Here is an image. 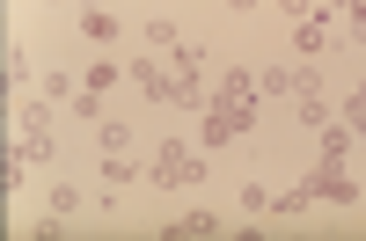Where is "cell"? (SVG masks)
Returning a JSON list of instances; mask_svg holds the SVG:
<instances>
[{
	"label": "cell",
	"instance_id": "cell-1",
	"mask_svg": "<svg viewBox=\"0 0 366 241\" xmlns=\"http://www.w3.org/2000/svg\"><path fill=\"white\" fill-rule=\"evenodd\" d=\"M198 175H205V161L191 154V146H183V139H162V154H154V183H162V190H183V183H198Z\"/></svg>",
	"mask_w": 366,
	"mask_h": 241
},
{
	"label": "cell",
	"instance_id": "cell-2",
	"mask_svg": "<svg viewBox=\"0 0 366 241\" xmlns=\"http://www.w3.org/2000/svg\"><path fill=\"white\" fill-rule=\"evenodd\" d=\"M300 198H337V205H352V198H359V183L345 175V161H330V168H315L308 183H300Z\"/></svg>",
	"mask_w": 366,
	"mask_h": 241
},
{
	"label": "cell",
	"instance_id": "cell-3",
	"mask_svg": "<svg viewBox=\"0 0 366 241\" xmlns=\"http://www.w3.org/2000/svg\"><path fill=\"white\" fill-rule=\"evenodd\" d=\"M220 103H249V110H257V88H249V73H227V81H220Z\"/></svg>",
	"mask_w": 366,
	"mask_h": 241
},
{
	"label": "cell",
	"instance_id": "cell-4",
	"mask_svg": "<svg viewBox=\"0 0 366 241\" xmlns=\"http://www.w3.org/2000/svg\"><path fill=\"white\" fill-rule=\"evenodd\" d=\"M322 154L345 161V154H352V125H322Z\"/></svg>",
	"mask_w": 366,
	"mask_h": 241
},
{
	"label": "cell",
	"instance_id": "cell-5",
	"mask_svg": "<svg viewBox=\"0 0 366 241\" xmlns=\"http://www.w3.org/2000/svg\"><path fill=\"white\" fill-rule=\"evenodd\" d=\"M81 29H88V37H117V15H103V8H81Z\"/></svg>",
	"mask_w": 366,
	"mask_h": 241
},
{
	"label": "cell",
	"instance_id": "cell-6",
	"mask_svg": "<svg viewBox=\"0 0 366 241\" xmlns=\"http://www.w3.org/2000/svg\"><path fill=\"white\" fill-rule=\"evenodd\" d=\"M345 125H352V132H366V81L352 88V103H345Z\"/></svg>",
	"mask_w": 366,
	"mask_h": 241
},
{
	"label": "cell",
	"instance_id": "cell-7",
	"mask_svg": "<svg viewBox=\"0 0 366 241\" xmlns=\"http://www.w3.org/2000/svg\"><path fill=\"white\" fill-rule=\"evenodd\" d=\"M147 44H162V51H176L183 37H176V22H147Z\"/></svg>",
	"mask_w": 366,
	"mask_h": 241
},
{
	"label": "cell",
	"instance_id": "cell-8",
	"mask_svg": "<svg viewBox=\"0 0 366 241\" xmlns=\"http://www.w3.org/2000/svg\"><path fill=\"white\" fill-rule=\"evenodd\" d=\"M51 8H74V0H51Z\"/></svg>",
	"mask_w": 366,
	"mask_h": 241
},
{
	"label": "cell",
	"instance_id": "cell-9",
	"mask_svg": "<svg viewBox=\"0 0 366 241\" xmlns=\"http://www.w3.org/2000/svg\"><path fill=\"white\" fill-rule=\"evenodd\" d=\"M227 8H249V0H227Z\"/></svg>",
	"mask_w": 366,
	"mask_h": 241
},
{
	"label": "cell",
	"instance_id": "cell-10",
	"mask_svg": "<svg viewBox=\"0 0 366 241\" xmlns=\"http://www.w3.org/2000/svg\"><path fill=\"white\" fill-rule=\"evenodd\" d=\"M359 139H366V132H359Z\"/></svg>",
	"mask_w": 366,
	"mask_h": 241
}]
</instances>
